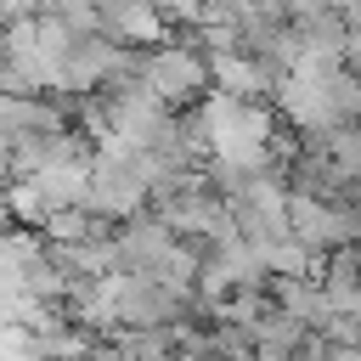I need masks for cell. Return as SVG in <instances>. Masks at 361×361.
<instances>
[{
	"label": "cell",
	"mask_w": 361,
	"mask_h": 361,
	"mask_svg": "<svg viewBox=\"0 0 361 361\" xmlns=\"http://www.w3.org/2000/svg\"><path fill=\"white\" fill-rule=\"evenodd\" d=\"M276 113L299 130V135H327L338 124L361 118V79L338 51H305L282 68L276 85Z\"/></svg>",
	"instance_id": "obj_1"
},
{
	"label": "cell",
	"mask_w": 361,
	"mask_h": 361,
	"mask_svg": "<svg viewBox=\"0 0 361 361\" xmlns=\"http://www.w3.org/2000/svg\"><path fill=\"white\" fill-rule=\"evenodd\" d=\"M209 85H214L209 79V51H197V45H158L141 62V90H152L164 107H186Z\"/></svg>",
	"instance_id": "obj_2"
},
{
	"label": "cell",
	"mask_w": 361,
	"mask_h": 361,
	"mask_svg": "<svg viewBox=\"0 0 361 361\" xmlns=\"http://www.w3.org/2000/svg\"><path fill=\"white\" fill-rule=\"evenodd\" d=\"M209 79H214V90L265 107V102H276L282 68L271 56H259V51H220V56H209Z\"/></svg>",
	"instance_id": "obj_3"
},
{
	"label": "cell",
	"mask_w": 361,
	"mask_h": 361,
	"mask_svg": "<svg viewBox=\"0 0 361 361\" xmlns=\"http://www.w3.org/2000/svg\"><path fill=\"white\" fill-rule=\"evenodd\" d=\"M344 62H350L355 79H361V23H355V34H350V45H344Z\"/></svg>",
	"instance_id": "obj_4"
},
{
	"label": "cell",
	"mask_w": 361,
	"mask_h": 361,
	"mask_svg": "<svg viewBox=\"0 0 361 361\" xmlns=\"http://www.w3.org/2000/svg\"><path fill=\"white\" fill-rule=\"evenodd\" d=\"M355 209H361V186H355Z\"/></svg>",
	"instance_id": "obj_5"
}]
</instances>
